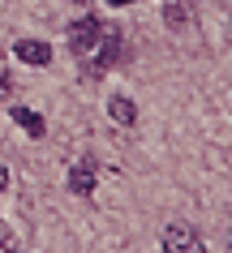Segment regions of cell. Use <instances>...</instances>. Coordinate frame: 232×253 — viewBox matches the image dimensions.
I'll use <instances>...</instances> for the list:
<instances>
[{
  "label": "cell",
  "mask_w": 232,
  "mask_h": 253,
  "mask_svg": "<svg viewBox=\"0 0 232 253\" xmlns=\"http://www.w3.org/2000/svg\"><path fill=\"white\" fill-rule=\"evenodd\" d=\"M69 47H73V56H78L82 65H91V73H103V69L116 60L121 39H116V30L103 26L99 17H82V22L69 26Z\"/></svg>",
  "instance_id": "6da1fadb"
},
{
  "label": "cell",
  "mask_w": 232,
  "mask_h": 253,
  "mask_svg": "<svg viewBox=\"0 0 232 253\" xmlns=\"http://www.w3.org/2000/svg\"><path fill=\"white\" fill-rule=\"evenodd\" d=\"M164 253H206V245L198 240V232L185 223L164 227Z\"/></svg>",
  "instance_id": "7a4b0ae2"
},
{
  "label": "cell",
  "mask_w": 232,
  "mask_h": 253,
  "mask_svg": "<svg viewBox=\"0 0 232 253\" xmlns=\"http://www.w3.org/2000/svg\"><path fill=\"white\" fill-rule=\"evenodd\" d=\"M13 56L22 60V65H35V69L52 65V47H47L43 39H17L13 43Z\"/></svg>",
  "instance_id": "3957f363"
},
{
  "label": "cell",
  "mask_w": 232,
  "mask_h": 253,
  "mask_svg": "<svg viewBox=\"0 0 232 253\" xmlns=\"http://www.w3.org/2000/svg\"><path fill=\"white\" fill-rule=\"evenodd\" d=\"M95 185H99V172H95V163H78V168L69 172V189H73L78 198L95 193Z\"/></svg>",
  "instance_id": "277c9868"
},
{
  "label": "cell",
  "mask_w": 232,
  "mask_h": 253,
  "mask_svg": "<svg viewBox=\"0 0 232 253\" xmlns=\"http://www.w3.org/2000/svg\"><path fill=\"white\" fill-rule=\"evenodd\" d=\"M9 116H13L17 125H22V129L30 133V137H43V133H47L43 116H39V112H30V107H22V103H13V107H9Z\"/></svg>",
  "instance_id": "5b68a950"
},
{
  "label": "cell",
  "mask_w": 232,
  "mask_h": 253,
  "mask_svg": "<svg viewBox=\"0 0 232 253\" xmlns=\"http://www.w3.org/2000/svg\"><path fill=\"white\" fill-rule=\"evenodd\" d=\"M108 112H112V120H116V125H134V120H138V107H134V99H125V94H112Z\"/></svg>",
  "instance_id": "8992f818"
},
{
  "label": "cell",
  "mask_w": 232,
  "mask_h": 253,
  "mask_svg": "<svg viewBox=\"0 0 232 253\" xmlns=\"http://www.w3.org/2000/svg\"><path fill=\"white\" fill-rule=\"evenodd\" d=\"M168 22H172V26H185V13H181L177 4H172V9H168Z\"/></svg>",
  "instance_id": "52a82bcc"
},
{
  "label": "cell",
  "mask_w": 232,
  "mask_h": 253,
  "mask_svg": "<svg viewBox=\"0 0 232 253\" xmlns=\"http://www.w3.org/2000/svg\"><path fill=\"white\" fill-rule=\"evenodd\" d=\"M9 90H13V82H9V78H0V103H9Z\"/></svg>",
  "instance_id": "ba28073f"
},
{
  "label": "cell",
  "mask_w": 232,
  "mask_h": 253,
  "mask_svg": "<svg viewBox=\"0 0 232 253\" xmlns=\"http://www.w3.org/2000/svg\"><path fill=\"white\" fill-rule=\"evenodd\" d=\"M9 185V168H4V163H0V189Z\"/></svg>",
  "instance_id": "9c48e42d"
},
{
  "label": "cell",
  "mask_w": 232,
  "mask_h": 253,
  "mask_svg": "<svg viewBox=\"0 0 232 253\" xmlns=\"http://www.w3.org/2000/svg\"><path fill=\"white\" fill-rule=\"evenodd\" d=\"M108 4H129V0H108Z\"/></svg>",
  "instance_id": "30bf717a"
}]
</instances>
